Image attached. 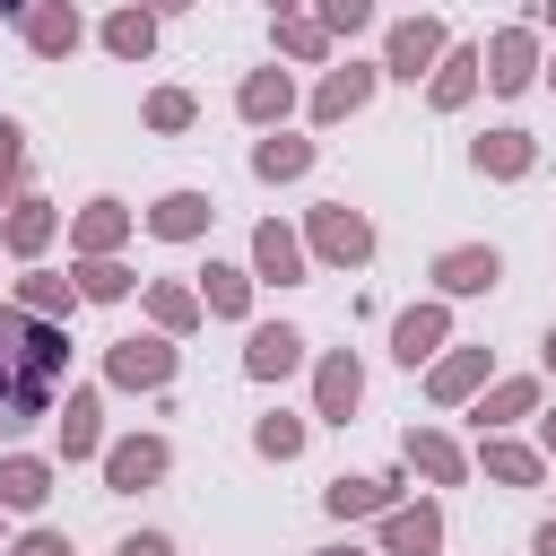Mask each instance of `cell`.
Returning <instances> with one entry per match:
<instances>
[{
	"label": "cell",
	"instance_id": "cell-1",
	"mask_svg": "<svg viewBox=\"0 0 556 556\" xmlns=\"http://www.w3.org/2000/svg\"><path fill=\"white\" fill-rule=\"evenodd\" d=\"M61 374H70V321H35L17 295H0V434L52 417Z\"/></svg>",
	"mask_w": 556,
	"mask_h": 556
},
{
	"label": "cell",
	"instance_id": "cell-2",
	"mask_svg": "<svg viewBox=\"0 0 556 556\" xmlns=\"http://www.w3.org/2000/svg\"><path fill=\"white\" fill-rule=\"evenodd\" d=\"M304 252H313L321 269H365V261H374V217L348 208V200H313V208H304Z\"/></svg>",
	"mask_w": 556,
	"mask_h": 556
},
{
	"label": "cell",
	"instance_id": "cell-3",
	"mask_svg": "<svg viewBox=\"0 0 556 556\" xmlns=\"http://www.w3.org/2000/svg\"><path fill=\"white\" fill-rule=\"evenodd\" d=\"M174 365H182V348H174L165 330H122V339H104V382H113V391H165Z\"/></svg>",
	"mask_w": 556,
	"mask_h": 556
},
{
	"label": "cell",
	"instance_id": "cell-4",
	"mask_svg": "<svg viewBox=\"0 0 556 556\" xmlns=\"http://www.w3.org/2000/svg\"><path fill=\"white\" fill-rule=\"evenodd\" d=\"M443 52H452V26L443 17H400L391 35H382V78H400V87H426L434 70H443Z\"/></svg>",
	"mask_w": 556,
	"mask_h": 556
},
{
	"label": "cell",
	"instance_id": "cell-5",
	"mask_svg": "<svg viewBox=\"0 0 556 556\" xmlns=\"http://www.w3.org/2000/svg\"><path fill=\"white\" fill-rule=\"evenodd\" d=\"M478 52H486V87H495V96H530V87L547 78V52H539V26H530V17H521V26H495Z\"/></svg>",
	"mask_w": 556,
	"mask_h": 556
},
{
	"label": "cell",
	"instance_id": "cell-6",
	"mask_svg": "<svg viewBox=\"0 0 556 556\" xmlns=\"http://www.w3.org/2000/svg\"><path fill=\"white\" fill-rule=\"evenodd\" d=\"M356 408H365V356L321 348L313 356V426H356Z\"/></svg>",
	"mask_w": 556,
	"mask_h": 556
},
{
	"label": "cell",
	"instance_id": "cell-7",
	"mask_svg": "<svg viewBox=\"0 0 556 556\" xmlns=\"http://www.w3.org/2000/svg\"><path fill=\"white\" fill-rule=\"evenodd\" d=\"M374 87H382V61H339V70H321L313 78V130H339V122H356L365 104H374Z\"/></svg>",
	"mask_w": 556,
	"mask_h": 556
},
{
	"label": "cell",
	"instance_id": "cell-8",
	"mask_svg": "<svg viewBox=\"0 0 556 556\" xmlns=\"http://www.w3.org/2000/svg\"><path fill=\"white\" fill-rule=\"evenodd\" d=\"M426 278H434L443 304H469V295H495V287H504V252H495V243H443Z\"/></svg>",
	"mask_w": 556,
	"mask_h": 556
},
{
	"label": "cell",
	"instance_id": "cell-9",
	"mask_svg": "<svg viewBox=\"0 0 556 556\" xmlns=\"http://www.w3.org/2000/svg\"><path fill=\"white\" fill-rule=\"evenodd\" d=\"M130 235H139V208L113 200V191H96L87 208H70V252H78V261H113Z\"/></svg>",
	"mask_w": 556,
	"mask_h": 556
},
{
	"label": "cell",
	"instance_id": "cell-10",
	"mask_svg": "<svg viewBox=\"0 0 556 556\" xmlns=\"http://www.w3.org/2000/svg\"><path fill=\"white\" fill-rule=\"evenodd\" d=\"M243 261H252V278H261V287H304V278H313L304 226H287V217H261V226H252V252H243Z\"/></svg>",
	"mask_w": 556,
	"mask_h": 556
},
{
	"label": "cell",
	"instance_id": "cell-11",
	"mask_svg": "<svg viewBox=\"0 0 556 556\" xmlns=\"http://www.w3.org/2000/svg\"><path fill=\"white\" fill-rule=\"evenodd\" d=\"M443 348H452V304H443V295H417V304H400V313H391V356H400L408 374H417V365H434Z\"/></svg>",
	"mask_w": 556,
	"mask_h": 556
},
{
	"label": "cell",
	"instance_id": "cell-12",
	"mask_svg": "<svg viewBox=\"0 0 556 556\" xmlns=\"http://www.w3.org/2000/svg\"><path fill=\"white\" fill-rule=\"evenodd\" d=\"M547 408V374H495L478 400H469V426L478 434H513L521 417H539Z\"/></svg>",
	"mask_w": 556,
	"mask_h": 556
},
{
	"label": "cell",
	"instance_id": "cell-13",
	"mask_svg": "<svg viewBox=\"0 0 556 556\" xmlns=\"http://www.w3.org/2000/svg\"><path fill=\"white\" fill-rule=\"evenodd\" d=\"M61 226H70V217H61L52 200H35V191H17V200L0 208V252H9L17 269H35V261L52 252V235H61Z\"/></svg>",
	"mask_w": 556,
	"mask_h": 556
},
{
	"label": "cell",
	"instance_id": "cell-14",
	"mask_svg": "<svg viewBox=\"0 0 556 556\" xmlns=\"http://www.w3.org/2000/svg\"><path fill=\"white\" fill-rule=\"evenodd\" d=\"M104 495H139V486H156L165 469H174V443L165 434H122V443H104Z\"/></svg>",
	"mask_w": 556,
	"mask_h": 556
},
{
	"label": "cell",
	"instance_id": "cell-15",
	"mask_svg": "<svg viewBox=\"0 0 556 556\" xmlns=\"http://www.w3.org/2000/svg\"><path fill=\"white\" fill-rule=\"evenodd\" d=\"M400 486H408V460H400V469H374V478H330V486H321V513H330V521H382L391 504H408Z\"/></svg>",
	"mask_w": 556,
	"mask_h": 556
},
{
	"label": "cell",
	"instance_id": "cell-16",
	"mask_svg": "<svg viewBox=\"0 0 556 556\" xmlns=\"http://www.w3.org/2000/svg\"><path fill=\"white\" fill-rule=\"evenodd\" d=\"M139 226H148L156 243H200V235L217 226V200L191 191V182H174V191H156V200L139 208Z\"/></svg>",
	"mask_w": 556,
	"mask_h": 556
},
{
	"label": "cell",
	"instance_id": "cell-17",
	"mask_svg": "<svg viewBox=\"0 0 556 556\" xmlns=\"http://www.w3.org/2000/svg\"><path fill=\"white\" fill-rule=\"evenodd\" d=\"M486 382H495V356H486V348H460V339L426 365V400H434V408H469Z\"/></svg>",
	"mask_w": 556,
	"mask_h": 556
},
{
	"label": "cell",
	"instance_id": "cell-18",
	"mask_svg": "<svg viewBox=\"0 0 556 556\" xmlns=\"http://www.w3.org/2000/svg\"><path fill=\"white\" fill-rule=\"evenodd\" d=\"M304 356H313V339H304L295 321H252V330H243V374H252V382H287Z\"/></svg>",
	"mask_w": 556,
	"mask_h": 556
},
{
	"label": "cell",
	"instance_id": "cell-19",
	"mask_svg": "<svg viewBox=\"0 0 556 556\" xmlns=\"http://www.w3.org/2000/svg\"><path fill=\"white\" fill-rule=\"evenodd\" d=\"M52 443H61V460H104V391L96 382H78L52 408Z\"/></svg>",
	"mask_w": 556,
	"mask_h": 556
},
{
	"label": "cell",
	"instance_id": "cell-20",
	"mask_svg": "<svg viewBox=\"0 0 556 556\" xmlns=\"http://www.w3.org/2000/svg\"><path fill=\"white\" fill-rule=\"evenodd\" d=\"M374 556H443V504H434V495H417V504H391V513H382V539H374Z\"/></svg>",
	"mask_w": 556,
	"mask_h": 556
},
{
	"label": "cell",
	"instance_id": "cell-21",
	"mask_svg": "<svg viewBox=\"0 0 556 556\" xmlns=\"http://www.w3.org/2000/svg\"><path fill=\"white\" fill-rule=\"evenodd\" d=\"M469 174H486V182H530V174H539V139L513 130V122H504V130H478V139H469Z\"/></svg>",
	"mask_w": 556,
	"mask_h": 556
},
{
	"label": "cell",
	"instance_id": "cell-22",
	"mask_svg": "<svg viewBox=\"0 0 556 556\" xmlns=\"http://www.w3.org/2000/svg\"><path fill=\"white\" fill-rule=\"evenodd\" d=\"M400 460H408L426 486H469V469H478L443 426H408V434H400Z\"/></svg>",
	"mask_w": 556,
	"mask_h": 556
},
{
	"label": "cell",
	"instance_id": "cell-23",
	"mask_svg": "<svg viewBox=\"0 0 556 556\" xmlns=\"http://www.w3.org/2000/svg\"><path fill=\"white\" fill-rule=\"evenodd\" d=\"M17 35H26V52H35V61H70V52L87 43V17H78L70 0H35V9L17 17Z\"/></svg>",
	"mask_w": 556,
	"mask_h": 556
},
{
	"label": "cell",
	"instance_id": "cell-24",
	"mask_svg": "<svg viewBox=\"0 0 556 556\" xmlns=\"http://www.w3.org/2000/svg\"><path fill=\"white\" fill-rule=\"evenodd\" d=\"M235 113L252 122V130H287V113H295V70H243V87H235Z\"/></svg>",
	"mask_w": 556,
	"mask_h": 556
},
{
	"label": "cell",
	"instance_id": "cell-25",
	"mask_svg": "<svg viewBox=\"0 0 556 556\" xmlns=\"http://www.w3.org/2000/svg\"><path fill=\"white\" fill-rule=\"evenodd\" d=\"M321 165V139H304V130H261L252 139V182H304Z\"/></svg>",
	"mask_w": 556,
	"mask_h": 556
},
{
	"label": "cell",
	"instance_id": "cell-26",
	"mask_svg": "<svg viewBox=\"0 0 556 556\" xmlns=\"http://www.w3.org/2000/svg\"><path fill=\"white\" fill-rule=\"evenodd\" d=\"M139 304H148V330H165V339H191V330L208 321V304H200V287H191V278H148V287H139Z\"/></svg>",
	"mask_w": 556,
	"mask_h": 556
},
{
	"label": "cell",
	"instance_id": "cell-27",
	"mask_svg": "<svg viewBox=\"0 0 556 556\" xmlns=\"http://www.w3.org/2000/svg\"><path fill=\"white\" fill-rule=\"evenodd\" d=\"M478 87H486V52L452 35V52H443V70L426 78V104H434V113H460V104H469Z\"/></svg>",
	"mask_w": 556,
	"mask_h": 556
},
{
	"label": "cell",
	"instance_id": "cell-28",
	"mask_svg": "<svg viewBox=\"0 0 556 556\" xmlns=\"http://www.w3.org/2000/svg\"><path fill=\"white\" fill-rule=\"evenodd\" d=\"M191 287H200L208 321H252V287H261V278H252V261H208Z\"/></svg>",
	"mask_w": 556,
	"mask_h": 556
},
{
	"label": "cell",
	"instance_id": "cell-29",
	"mask_svg": "<svg viewBox=\"0 0 556 556\" xmlns=\"http://www.w3.org/2000/svg\"><path fill=\"white\" fill-rule=\"evenodd\" d=\"M495 486H539L547 478V452L539 443H521V434H478V452H469Z\"/></svg>",
	"mask_w": 556,
	"mask_h": 556
},
{
	"label": "cell",
	"instance_id": "cell-30",
	"mask_svg": "<svg viewBox=\"0 0 556 556\" xmlns=\"http://www.w3.org/2000/svg\"><path fill=\"white\" fill-rule=\"evenodd\" d=\"M52 504V460L43 452H0V513H43Z\"/></svg>",
	"mask_w": 556,
	"mask_h": 556
},
{
	"label": "cell",
	"instance_id": "cell-31",
	"mask_svg": "<svg viewBox=\"0 0 556 556\" xmlns=\"http://www.w3.org/2000/svg\"><path fill=\"white\" fill-rule=\"evenodd\" d=\"M17 304H26L35 321H70L87 295H78V278H61V269H43V261H35V269L17 278Z\"/></svg>",
	"mask_w": 556,
	"mask_h": 556
},
{
	"label": "cell",
	"instance_id": "cell-32",
	"mask_svg": "<svg viewBox=\"0 0 556 556\" xmlns=\"http://www.w3.org/2000/svg\"><path fill=\"white\" fill-rule=\"evenodd\" d=\"M304 443H313V417H295V408H261V417H252V452H261V460L287 469V460H304Z\"/></svg>",
	"mask_w": 556,
	"mask_h": 556
},
{
	"label": "cell",
	"instance_id": "cell-33",
	"mask_svg": "<svg viewBox=\"0 0 556 556\" xmlns=\"http://www.w3.org/2000/svg\"><path fill=\"white\" fill-rule=\"evenodd\" d=\"M104 52H113V61H148V52H156V9L122 0V9L104 17Z\"/></svg>",
	"mask_w": 556,
	"mask_h": 556
},
{
	"label": "cell",
	"instance_id": "cell-34",
	"mask_svg": "<svg viewBox=\"0 0 556 556\" xmlns=\"http://www.w3.org/2000/svg\"><path fill=\"white\" fill-rule=\"evenodd\" d=\"M269 35H278V52H287V61H304V70L339 52V35H330V26L313 17V9H295V17H269Z\"/></svg>",
	"mask_w": 556,
	"mask_h": 556
},
{
	"label": "cell",
	"instance_id": "cell-35",
	"mask_svg": "<svg viewBox=\"0 0 556 556\" xmlns=\"http://www.w3.org/2000/svg\"><path fill=\"white\" fill-rule=\"evenodd\" d=\"M70 278H78V295H87V304H130V295H139V269H130L122 252H113V261H78Z\"/></svg>",
	"mask_w": 556,
	"mask_h": 556
},
{
	"label": "cell",
	"instance_id": "cell-36",
	"mask_svg": "<svg viewBox=\"0 0 556 556\" xmlns=\"http://www.w3.org/2000/svg\"><path fill=\"white\" fill-rule=\"evenodd\" d=\"M139 122H148V130H191V122H200V104H191V87H148Z\"/></svg>",
	"mask_w": 556,
	"mask_h": 556
},
{
	"label": "cell",
	"instance_id": "cell-37",
	"mask_svg": "<svg viewBox=\"0 0 556 556\" xmlns=\"http://www.w3.org/2000/svg\"><path fill=\"white\" fill-rule=\"evenodd\" d=\"M313 17H321L330 35H365V26H374V0H313Z\"/></svg>",
	"mask_w": 556,
	"mask_h": 556
},
{
	"label": "cell",
	"instance_id": "cell-38",
	"mask_svg": "<svg viewBox=\"0 0 556 556\" xmlns=\"http://www.w3.org/2000/svg\"><path fill=\"white\" fill-rule=\"evenodd\" d=\"M0 556H78V547H70V530H52V521H35V530H17V539H9Z\"/></svg>",
	"mask_w": 556,
	"mask_h": 556
},
{
	"label": "cell",
	"instance_id": "cell-39",
	"mask_svg": "<svg viewBox=\"0 0 556 556\" xmlns=\"http://www.w3.org/2000/svg\"><path fill=\"white\" fill-rule=\"evenodd\" d=\"M0 182L9 191L26 182V122H9V113H0Z\"/></svg>",
	"mask_w": 556,
	"mask_h": 556
},
{
	"label": "cell",
	"instance_id": "cell-40",
	"mask_svg": "<svg viewBox=\"0 0 556 556\" xmlns=\"http://www.w3.org/2000/svg\"><path fill=\"white\" fill-rule=\"evenodd\" d=\"M113 556H174V539H165V530H130Z\"/></svg>",
	"mask_w": 556,
	"mask_h": 556
},
{
	"label": "cell",
	"instance_id": "cell-41",
	"mask_svg": "<svg viewBox=\"0 0 556 556\" xmlns=\"http://www.w3.org/2000/svg\"><path fill=\"white\" fill-rule=\"evenodd\" d=\"M530 556H556V521H539V530H530Z\"/></svg>",
	"mask_w": 556,
	"mask_h": 556
},
{
	"label": "cell",
	"instance_id": "cell-42",
	"mask_svg": "<svg viewBox=\"0 0 556 556\" xmlns=\"http://www.w3.org/2000/svg\"><path fill=\"white\" fill-rule=\"evenodd\" d=\"M539 452L556 460V408H539Z\"/></svg>",
	"mask_w": 556,
	"mask_h": 556
},
{
	"label": "cell",
	"instance_id": "cell-43",
	"mask_svg": "<svg viewBox=\"0 0 556 556\" xmlns=\"http://www.w3.org/2000/svg\"><path fill=\"white\" fill-rule=\"evenodd\" d=\"M139 9H156V17H182V9H200V0H139Z\"/></svg>",
	"mask_w": 556,
	"mask_h": 556
},
{
	"label": "cell",
	"instance_id": "cell-44",
	"mask_svg": "<svg viewBox=\"0 0 556 556\" xmlns=\"http://www.w3.org/2000/svg\"><path fill=\"white\" fill-rule=\"evenodd\" d=\"M539 374H547V382H556V330H547V339H539Z\"/></svg>",
	"mask_w": 556,
	"mask_h": 556
},
{
	"label": "cell",
	"instance_id": "cell-45",
	"mask_svg": "<svg viewBox=\"0 0 556 556\" xmlns=\"http://www.w3.org/2000/svg\"><path fill=\"white\" fill-rule=\"evenodd\" d=\"M530 26H556V0H530Z\"/></svg>",
	"mask_w": 556,
	"mask_h": 556
},
{
	"label": "cell",
	"instance_id": "cell-46",
	"mask_svg": "<svg viewBox=\"0 0 556 556\" xmlns=\"http://www.w3.org/2000/svg\"><path fill=\"white\" fill-rule=\"evenodd\" d=\"M295 9H304V0H269V17H295Z\"/></svg>",
	"mask_w": 556,
	"mask_h": 556
},
{
	"label": "cell",
	"instance_id": "cell-47",
	"mask_svg": "<svg viewBox=\"0 0 556 556\" xmlns=\"http://www.w3.org/2000/svg\"><path fill=\"white\" fill-rule=\"evenodd\" d=\"M313 556H374V547H313Z\"/></svg>",
	"mask_w": 556,
	"mask_h": 556
},
{
	"label": "cell",
	"instance_id": "cell-48",
	"mask_svg": "<svg viewBox=\"0 0 556 556\" xmlns=\"http://www.w3.org/2000/svg\"><path fill=\"white\" fill-rule=\"evenodd\" d=\"M26 9H35V0H0V17H26Z\"/></svg>",
	"mask_w": 556,
	"mask_h": 556
},
{
	"label": "cell",
	"instance_id": "cell-49",
	"mask_svg": "<svg viewBox=\"0 0 556 556\" xmlns=\"http://www.w3.org/2000/svg\"><path fill=\"white\" fill-rule=\"evenodd\" d=\"M0 208H9V182H0Z\"/></svg>",
	"mask_w": 556,
	"mask_h": 556
},
{
	"label": "cell",
	"instance_id": "cell-50",
	"mask_svg": "<svg viewBox=\"0 0 556 556\" xmlns=\"http://www.w3.org/2000/svg\"><path fill=\"white\" fill-rule=\"evenodd\" d=\"M547 87H556V61H547Z\"/></svg>",
	"mask_w": 556,
	"mask_h": 556
},
{
	"label": "cell",
	"instance_id": "cell-51",
	"mask_svg": "<svg viewBox=\"0 0 556 556\" xmlns=\"http://www.w3.org/2000/svg\"><path fill=\"white\" fill-rule=\"evenodd\" d=\"M0 261H9V252H0Z\"/></svg>",
	"mask_w": 556,
	"mask_h": 556
}]
</instances>
